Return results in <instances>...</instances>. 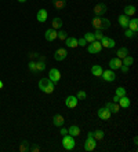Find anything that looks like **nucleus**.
Wrapping results in <instances>:
<instances>
[{
    "label": "nucleus",
    "mask_w": 138,
    "mask_h": 152,
    "mask_svg": "<svg viewBox=\"0 0 138 152\" xmlns=\"http://www.w3.org/2000/svg\"><path fill=\"white\" fill-rule=\"evenodd\" d=\"M39 89L44 93H53L54 92V82L48 78H42L39 81Z\"/></svg>",
    "instance_id": "f257e3e1"
},
{
    "label": "nucleus",
    "mask_w": 138,
    "mask_h": 152,
    "mask_svg": "<svg viewBox=\"0 0 138 152\" xmlns=\"http://www.w3.org/2000/svg\"><path fill=\"white\" fill-rule=\"evenodd\" d=\"M93 26L95 29H99V30H106V29L111 28V21L106 19V18H99L95 17L93 19Z\"/></svg>",
    "instance_id": "f03ea898"
},
{
    "label": "nucleus",
    "mask_w": 138,
    "mask_h": 152,
    "mask_svg": "<svg viewBox=\"0 0 138 152\" xmlns=\"http://www.w3.org/2000/svg\"><path fill=\"white\" fill-rule=\"evenodd\" d=\"M75 137L70 134H65L62 136V147H64V149H66V151H72L73 148H75Z\"/></svg>",
    "instance_id": "7ed1b4c3"
},
{
    "label": "nucleus",
    "mask_w": 138,
    "mask_h": 152,
    "mask_svg": "<svg viewBox=\"0 0 138 152\" xmlns=\"http://www.w3.org/2000/svg\"><path fill=\"white\" fill-rule=\"evenodd\" d=\"M95 147H97V140L93 137V133H88L87 140L84 141V149L90 152V151H94Z\"/></svg>",
    "instance_id": "20e7f679"
},
{
    "label": "nucleus",
    "mask_w": 138,
    "mask_h": 152,
    "mask_svg": "<svg viewBox=\"0 0 138 152\" xmlns=\"http://www.w3.org/2000/svg\"><path fill=\"white\" fill-rule=\"evenodd\" d=\"M101 50H102V45H101V41H98V40H94V41L90 42L87 45L88 53H98L101 52Z\"/></svg>",
    "instance_id": "39448f33"
},
{
    "label": "nucleus",
    "mask_w": 138,
    "mask_h": 152,
    "mask_svg": "<svg viewBox=\"0 0 138 152\" xmlns=\"http://www.w3.org/2000/svg\"><path fill=\"white\" fill-rule=\"evenodd\" d=\"M48 80H51L54 84L58 82L61 80V71L58 69H50V71H48Z\"/></svg>",
    "instance_id": "423d86ee"
},
{
    "label": "nucleus",
    "mask_w": 138,
    "mask_h": 152,
    "mask_svg": "<svg viewBox=\"0 0 138 152\" xmlns=\"http://www.w3.org/2000/svg\"><path fill=\"white\" fill-rule=\"evenodd\" d=\"M102 80L106 82H113L115 80H116V74H115V71L113 70H105L102 71Z\"/></svg>",
    "instance_id": "0eeeda50"
},
{
    "label": "nucleus",
    "mask_w": 138,
    "mask_h": 152,
    "mask_svg": "<svg viewBox=\"0 0 138 152\" xmlns=\"http://www.w3.org/2000/svg\"><path fill=\"white\" fill-rule=\"evenodd\" d=\"M115 40L113 39H111V37H106V36H104L102 37V40H101V45H102V48L105 47V48H109V50H112V48H115Z\"/></svg>",
    "instance_id": "6e6552de"
},
{
    "label": "nucleus",
    "mask_w": 138,
    "mask_h": 152,
    "mask_svg": "<svg viewBox=\"0 0 138 152\" xmlns=\"http://www.w3.org/2000/svg\"><path fill=\"white\" fill-rule=\"evenodd\" d=\"M77 103H79V99H77L76 96H68L65 99V106L68 107V108H75V107H77Z\"/></svg>",
    "instance_id": "1a4fd4ad"
},
{
    "label": "nucleus",
    "mask_w": 138,
    "mask_h": 152,
    "mask_svg": "<svg viewBox=\"0 0 138 152\" xmlns=\"http://www.w3.org/2000/svg\"><path fill=\"white\" fill-rule=\"evenodd\" d=\"M106 10H108L106 4L98 3V4H97V6L94 7V14H95V17H102V15L106 12Z\"/></svg>",
    "instance_id": "9d476101"
},
{
    "label": "nucleus",
    "mask_w": 138,
    "mask_h": 152,
    "mask_svg": "<svg viewBox=\"0 0 138 152\" xmlns=\"http://www.w3.org/2000/svg\"><path fill=\"white\" fill-rule=\"evenodd\" d=\"M105 108H106V110H109V113H111V114H117V113H119V110H120V106H119V103L106 102Z\"/></svg>",
    "instance_id": "9b49d317"
},
{
    "label": "nucleus",
    "mask_w": 138,
    "mask_h": 152,
    "mask_svg": "<svg viewBox=\"0 0 138 152\" xmlns=\"http://www.w3.org/2000/svg\"><path fill=\"white\" fill-rule=\"evenodd\" d=\"M66 56H68V51H66L65 48H58V50L55 51V53H54V59L58 60V62L64 60Z\"/></svg>",
    "instance_id": "f8f14e48"
},
{
    "label": "nucleus",
    "mask_w": 138,
    "mask_h": 152,
    "mask_svg": "<svg viewBox=\"0 0 138 152\" xmlns=\"http://www.w3.org/2000/svg\"><path fill=\"white\" fill-rule=\"evenodd\" d=\"M97 115H98L99 119L108 121L109 118H111V115H112V114L109 113V110H106L105 107H102V108H98V111H97Z\"/></svg>",
    "instance_id": "ddd939ff"
},
{
    "label": "nucleus",
    "mask_w": 138,
    "mask_h": 152,
    "mask_svg": "<svg viewBox=\"0 0 138 152\" xmlns=\"http://www.w3.org/2000/svg\"><path fill=\"white\" fill-rule=\"evenodd\" d=\"M64 124H65V118H64V115H61V114H55L54 117H53V125L54 126H64Z\"/></svg>",
    "instance_id": "4468645a"
},
{
    "label": "nucleus",
    "mask_w": 138,
    "mask_h": 152,
    "mask_svg": "<svg viewBox=\"0 0 138 152\" xmlns=\"http://www.w3.org/2000/svg\"><path fill=\"white\" fill-rule=\"evenodd\" d=\"M122 59H119V58H112V59L109 60V67H111V70H119L120 66H122Z\"/></svg>",
    "instance_id": "2eb2a0df"
},
{
    "label": "nucleus",
    "mask_w": 138,
    "mask_h": 152,
    "mask_svg": "<svg viewBox=\"0 0 138 152\" xmlns=\"http://www.w3.org/2000/svg\"><path fill=\"white\" fill-rule=\"evenodd\" d=\"M44 37H46V40H47V41H54V40L57 39V30H55V29H53V28L47 29V30H46V33H44Z\"/></svg>",
    "instance_id": "dca6fc26"
},
{
    "label": "nucleus",
    "mask_w": 138,
    "mask_h": 152,
    "mask_svg": "<svg viewBox=\"0 0 138 152\" xmlns=\"http://www.w3.org/2000/svg\"><path fill=\"white\" fill-rule=\"evenodd\" d=\"M47 18H48V12H47V10L42 8V10L37 11V14H36V19H37V22H46V21H47Z\"/></svg>",
    "instance_id": "f3484780"
},
{
    "label": "nucleus",
    "mask_w": 138,
    "mask_h": 152,
    "mask_svg": "<svg viewBox=\"0 0 138 152\" xmlns=\"http://www.w3.org/2000/svg\"><path fill=\"white\" fill-rule=\"evenodd\" d=\"M117 21H119V25L122 26V28L127 29V26H128V22H130V18H128V17H126V15H124V14H122V15H119V17H117Z\"/></svg>",
    "instance_id": "a211bd4d"
},
{
    "label": "nucleus",
    "mask_w": 138,
    "mask_h": 152,
    "mask_svg": "<svg viewBox=\"0 0 138 152\" xmlns=\"http://www.w3.org/2000/svg\"><path fill=\"white\" fill-rule=\"evenodd\" d=\"M119 106H120V108H128L130 107V104H131V102H130V99H128L127 96H122L119 99Z\"/></svg>",
    "instance_id": "6ab92c4d"
},
{
    "label": "nucleus",
    "mask_w": 138,
    "mask_h": 152,
    "mask_svg": "<svg viewBox=\"0 0 138 152\" xmlns=\"http://www.w3.org/2000/svg\"><path fill=\"white\" fill-rule=\"evenodd\" d=\"M51 4H53V7L57 8V10H62V8H65V6H66V0H51Z\"/></svg>",
    "instance_id": "aec40b11"
},
{
    "label": "nucleus",
    "mask_w": 138,
    "mask_h": 152,
    "mask_svg": "<svg viewBox=\"0 0 138 152\" xmlns=\"http://www.w3.org/2000/svg\"><path fill=\"white\" fill-rule=\"evenodd\" d=\"M65 45L68 47V48H76V47H79L77 45V39H75V37H66Z\"/></svg>",
    "instance_id": "412c9836"
},
{
    "label": "nucleus",
    "mask_w": 138,
    "mask_h": 152,
    "mask_svg": "<svg viewBox=\"0 0 138 152\" xmlns=\"http://www.w3.org/2000/svg\"><path fill=\"white\" fill-rule=\"evenodd\" d=\"M80 127L77 126V125H72V126L68 129V134L73 136V137H77V136H80Z\"/></svg>",
    "instance_id": "4be33fe9"
},
{
    "label": "nucleus",
    "mask_w": 138,
    "mask_h": 152,
    "mask_svg": "<svg viewBox=\"0 0 138 152\" xmlns=\"http://www.w3.org/2000/svg\"><path fill=\"white\" fill-rule=\"evenodd\" d=\"M102 67L99 66V64H94L93 67H91V74L94 75V77H101L102 75Z\"/></svg>",
    "instance_id": "5701e85b"
},
{
    "label": "nucleus",
    "mask_w": 138,
    "mask_h": 152,
    "mask_svg": "<svg viewBox=\"0 0 138 152\" xmlns=\"http://www.w3.org/2000/svg\"><path fill=\"white\" fill-rule=\"evenodd\" d=\"M53 29H62V26H64V22H62V19L59 17H55V18H53Z\"/></svg>",
    "instance_id": "b1692460"
},
{
    "label": "nucleus",
    "mask_w": 138,
    "mask_h": 152,
    "mask_svg": "<svg viewBox=\"0 0 138 152\" xmlns=\"http://www.w3.org/2000/svg\"><path fill=\"white\" fill-rule=\"evenodd\" d=\"M127 28L130 29V30H133V32H135V33L138 32V19H137V18H133V19H130Z\"/></svg>",
    "instance_id": "393cba45"
},
{
    "label": "nucleus",
    "mask_w": 138,
    "mask_h": 152,
    "mask_svg": "<svg viewBox=\"0 0 138 152\" xmlns=\"http://www.w3.org/2000/svg\"><path fill=\"white\" fill-rule=\"evenodd\" d=\"M123 11H124L123 14L126 15V17L130 18V17H133V15L135 14V7H134V6H126Z\"/></svg>",
    "instance_id": "a878e982"
},
{
    "label": "nucleus",
    "mask_w": 138,
    "mask_h": 152,
    "mask_svg": "<svg viewBox=\"0 0 138 152\" xmlns=\"http://www.w3.org/2000/svg\"><path fill=\"white\" fill-rule=\"evenodd\" d=\"M116 58H119V59H123L124 56H127L128 55V50L126 48V47H122V48H119V50L116 51Z\"/></svg>",
    "instance_id": "bb28decb"
},
{
    "label": "nucleus",
    "mask_w": 138,
    "mask_h": 152,
    "mask_svg": "<svg viewBox=\"0 0 138 152\" xmlns=\"http://www.w3.org/2000/svg\"><path fill=\"white\" fill-rule=\"evenodd\" d=\"M93 137L97 140V141H101V140H104V137H105V133H104V130H95L93 132Z\"/></svg>",
    "instance_id": "cd10ccee"
},
{
    "label": "nucleus",
    "mask_w": 138,
    "mask_h": 152,
    "mask_svg": "<svg viewBox=\"0 0 138 152\" xmlns=\"http://www.w3.org/2000/svg\"><path fill=\"white\" fill-rule=\"evenodd\" d=\"M122 63L124 64V66H133V63H134V58L130 56V55H127V56H124L123 59H122Z\"/></svg>",
    "instance_id": "c85d7f7f"
},
{
    "label": "nucleus",
    "mask_w": 138,
    "mask_h": 152,
    "mask_svg": "<svg viewBox=\"0 0 138 152\" xmlns=\"http://www.w3.org/2000/svg\"><path fill=\"white\" fill-rule=\"evenodd\" d=\"M66 37H68V33H66L65 30H62V29H59L58 32H57V39H59L61 41H65Z\"/></svg>",
    "instance_id": "c756f323"
},
{
    "label": "nucleus",
    "mask_w": 138,
    "mask_h": 152,
    "mask_svg": "<svg viewBox=\"0 0 138 152\" xmlns=\"http://www.w3.org/2000/svg\"><path fill=\"white\" fill-rule=\"evenodd\" d=\"M84 40H86V41H87V44H90V42H93L95 40V36H94V33H86V34H84V37H83Z\"/></svg>",
    "instance_id": "7c9ffc66"
},
{
    "label": "nucleus",
    "mask_w": 138,
    "mask_h": 152,
    "mask_svg": "<svg viewBox=\"0 0 138 152\" xmlns=\"http://www.w3.org/2000/svg\"><path fill=\"white\" fill-rule=\"evenodd\" d=\"M126 95H127V91H126V88H123V86H119V88H116V96L122 97V96H126Z\"/></svg>",
    "instance_id": "2f4dec72"
},
{
    "label": "nucleus",
    "mask_w": 138,
    "mask_h": 152,
    "mask_svg": "<svg viewBox=\"0 0 138 152\" xmlns=\"http://www.w3.org/2000/svg\"><path fill=\"white\" fill-rule=\"evenodd\" d=\"M104 30H99V29H95V32H94V36H95V40H98V41H101L102 40V37H104Z\"/></svg>",
    "instance_id": "473e14b6"
},
{
    "label": "nucleus",
    "mask_w": 138,
    "mask_h": 152,
    "mask_svg": "<svg viewBox=\"0 0 138 152\" xmlns=\"http://www.w3.org/2000/svg\"><path fill=\"white\" fill-rule=\"evenodd\" d=\"M124 36L127 37V39H133V37H135L137 36V33L135 32H133V30H130V29H126V32H124Z\"/></svg>",
    "instance_id": "72a5a7b5"
},
{
    "label": "nucleus",
    "mask_w": 138,
    "mask_h": 152,
    "mask_svg": "<svg viewBox=\"0 0 138 152\" xmlns=\"http://www.w3.org/2000/svg\"><path fill=\"white\" fill-rule=\"evenodd\" d=\"M76 97L79 100H86V99H87V93L84 92V91H79V92H77V95H76Z\"/></svg>",
    "instance_id": "f704fd0d"
},
{
    "label": "nucleus",
    "mask_w": 138,
    "mask_h": 152,
    "mask_svg": "<svg viewBox=\"0 0 138 152\" xmlns=\"http://www.w3.org/2000/svg\"><path fill=\"white\" fill-rule=\"evenodd\" d=\"M44 69H46L44 62H37V63H36V71H43Z\"/></svg>",
    "instance_id": "c9c22d12"
},
{
    "label": "nucleus",
    "mask_w": 138,
    "mask_h": 152,
    "mask_svg": "<svg viewBox=\"0 0 138 152\" xmlns=\"http://www.w3.org/2000/svg\"><path fill=\"white\" fill-rule=\"evenodd\" d=\"M29 149H30V147H28V141H24V142H22V145L19 147V151H22V152H24V151H29Z\"/></svg>",
    "instance_id": "e433bc0d"
},
{
    "label": "nucleus",
    "mask_w": 138,
    "mask_h": 152,
    "mask_svg": "<svg viewBox=\"0 0 138 152\" xmlns=\"http://www.w3.org/2000/svg\"><path fill=\"white\" fill-rule=\"evenodd\" d=\"M86 44H87V41H86L84 39H79V40H77V45H79V47H86Z\"/></svg>",
    "instance_id": "4c0bfd02"
},
{
    "label": "nucleus",
    "mask_w": 138,
    "mask_h": 152,
    "mask_svg": "<svg viewBox=\"0 0 138 152\" xmlns=\"http://www.w3.org/2000/svg\"><path fill=\"white\" fill-rule=\"evenodd\" d=\"M29 70L36 73V63H35V62H30V63H29Z\"/></svg>",
    "instance_id": "58836bf2"
},
{
    "label": "nucleus",
    "mask_w": 138,
    "mask_h": 152,
    "mask_svg": "<svg viewBox=\"0 0 138 152\" xmlns=\"http://www.w3.org/2000/svg\"><path fill=\"white\" fill-rule=\"evenodd\" d=\"M128 69H130V67H128V66H124V64H122V66H120V70L123 71V73H127Z\"/></svg>",
    "instance_id": "ea45409f"
},
{
    "label": "nucleus",
    "mask_w": 138,
    "mask_h": 152,
    "mask_svg": "<svg viewBox=\"0 0 138 152\" xmlns=\"http://www.w3.org/2000/svg\"><path fill=\"white\" fill-rule=\"evenodd\" d=\"M59 133H61L62 136L68 134V129H65V127H62V126H61V130H59Z\"/></svg>",
    "instance_id": "a19ab883"
},
{
    "label": "nucleus",
    "mask_w": 138,
    "mask_h": 152,
    "mask_svg": "<svg viewBox=\"0 0 138 152\" xmlns=\"http://www.w3.org/2000/svg\"><path fill=\"white\" fill-rule=\"evenodd\" d=\"M119 99H120L119 96H116V95H115V96H113V97H112V102H113V103H117V102H119Z\"/></svg>",
    "instance_id": "79ce46f5"
},
{
    "label": "nucleus",
    "mask_w": 138,
    "mask_h": 152,
    "mask_svg": "<svg viewBox=\"0 0 138 152\" xmlns=\"http://www.w3.org/2000/svg\"><path fill=\"white\" fill-rule=\"evenodd\" d=\"M3 86H4V84H3V81H0V89H3Z\"/></svg>",
    "instance_id": "37998d69"
},
{
    "label": "nucleus",
    "mask_w": 138,
    "mask_h": 152,
    "mask_svg": "<svg viewBox=\"0 0 138 152\" xmlns=\"http://www.w3.org/2000/svg\"><path fill=\"white\" fill-rule=\"evenodd\" d=\"M18 1H19V3H25L26 0H18Z\"/></svg>",
    "instance_id": "c03bdc74"
}]
</instances>
